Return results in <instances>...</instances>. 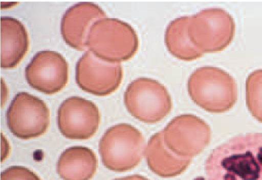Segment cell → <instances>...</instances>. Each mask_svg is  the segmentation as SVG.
<instances>
[{"label":"cell","instance_id":"20","mask_svg":"<svg viewBox=\"0 0 262 180\" xmlns=\"http://www.w3.org/2000/svg\"><path fill=\"white\" fill-rule=\"evenodd\" d=\"M8 88L7 85L3 80V78H1V106L2 107L3 104L6 102L8 97Z\"/></svg>","mask_w":262,"mask_h":180},{"label":"cell","instance_id":"14","mask_svg":"<svg viewBox=\"0 0 262 180\" xmlns=\"http://www.w3.org/2000/svg\"><path fill=\"white\" fill-rule=\"evenodd\" d=\"M29 46L28 34L24 24L10 16L1 18V65L10 69L24 58Z\"/></svg>","mask_w":262,"mask_h":180},{"label":"cell","instance_id":"6","mask_svg":"<svg viewBox=\"0 0 262 180\" xmlns=\"http://www.w3.org/2000/svg\"><path fill=\"white\" fill-rule=\"evenodd\" d=\"M235 31L234 18L224 9L205 8L190 16L188 26L190 38L204 53L226 48L232 41Z\"/></svg>","mask_w":262,"mask_h":180},{"label":"cell","instance_id":"17","mask_svg":"<svg viewBox=\"0 0 262 180\" xmlns=\"http://www.w3.org/2000/svg\"><path fill=\"white\" fill-rule=\"evenodd\" d=\"M245 85L247 108L251 115L262 123V69L251 72Z\"/></svg>","mask_w":262,"mask_h":180},{"label":"cell","instance_id":"2","mask_svg":"<svg viewBox=\"0 0 262 180\" xmlns=\"http://www.w3.org/2000/svg\"><path fill=\"white\" fill-rule=\"evenodd\" d=\"M187 89L192 101L210 112L228 111L237 100V86L234 78L214 66L205 65L194 70L188 78Z\"/></svg>","mask_w":262,"mask_h":180},{"label":"cell","instance_id":"15","mask_svg":"<svg viewBox=\"0 0 262 180\" xmlns=\"http://www.w3.org/2000/svg\"><path fill=\"white\" fill-rule=\"evenodd\" d=\"M98 166L96 155L90 148L76 146L66 149L57 163V172L63 180H90Z\"/></svg>","mask_w":262,"mask_h":180},{"label":"cell","instance_id":"21","mask_svg":"<svg viewBox=\"0 0 262 180\" xmlns=\"http://www.w3.org/2000/svg\"><path fill=\"white\" fill-rule=\"evenodd\" d=\"M113 180H149L147 178L141 175L134 174L123 177L117 178Z\"/></svg>","mask_w":262,"mask_h":180},{"label":"cell","instance_id":"4","mask_svg":"<svg viewBox=\"0 0 262 180\" xmlns=\"http://www.w3.org/2000/svg\"><path fill=\"white\" fill-rule=\"evenodd\" d=\"M99 151L106 168L114 172H125L140 163L145 151V142L135 127L120 123L105 132L99 142Z\"/></svg>","mask_w":262,"mask_h":180},{"label":"cell","instance_id":"9","mask_svg":"<svg viewBox=\"0 0 262 180\" xmlns=\"http://www.w3.org/2000/svg\"><path fill=\"white\" fill-rule=\"evenodd\" d=\"M75 77L76 83L84 91L104 96L119 87L123 70L120 63L104 60L88 50L77 61Z\"/></svg>","mask_w":262,"mask_h":180},{"label":"cell","instance_id":"3","mask_svg":"<svg viewBox=\"0 0 262 180\" xmlns=\"http://www.w3.org/2000/svg\"><path fill=\"white\" fill-rule=\"evenodd\" d=\"M139 46L136 31L127 22L114 17L96 21L89 32L86 47L99 58L119 62L134 55Z\"/></svg>","mask_w":262,"mask_h":180},{"label":"cell","instance_id":"10","mask_svg":"<svg viewBox=\"0 0 262 180\" xmlns=\"http://www.w3.org/2000/svg\"><path fill=\"white\" fill-rule=\"evenodd\" d=\"M100 114L92 101L73 96L64 100L57 111V122L60 133L71 140H85L98 129Z\"/></svg>","mask_w":262,"mask_h":180},{"label":"cell","instance_id":"12","mask_svg":"<svg viewBox=\"0 0 262 180\" xmlns=\"http://www.w3.org/2000/svg\"><path fill=\"white\" fill-rule=\"evenodd\" d=\"M106 17L104 11L98 5L81 2L67 9L62 16L61 34L65 42L79 51L87 48L88 36L93 25Z\"/></svg>","mask_w":262,"mask_h":180},{"label":"cell","instance_id":"8","mask_svg":"<svg viewBox=\"0 0 262 180\" xmlns=\"http://www.w3.org/2000/svg\"><path fill=\"white\" fill-rule=\"evenodd\" d=\"M166 146L176 154L191 158L201 153L211 137L209 125L200 117L189 114L172 119L162 130Z\"/></svg>","mask_w":262,"mask_h":180},{"label":"cell","instance_id":"13","mask_svg":"<svg viewBox=\"0 0 262 180\" xmlns=\"http://www.w3.org/2000/svg\"><path fill=\"white\" fill-rule=\"evenodd\" d=\"M145 152L150 170L163 178L173 177L181 174L192 161V159L180 156L166 146L163 131L157 132L150 137Z\"/></svg>","mask_w":262,"mask_h":180},{"label":"cell","instance_id":"7","mask_svg":"<svg viewBox=\"0 0 262 180\" xmlns=\"http://www.w3.org/2000/svg\"><path fill=\"white\" fill-rule=\"evenodd\" d=\"M8 127L21 140L35 138L44 134L50 123L49 109L40 98L27 92L17 93L6 113Z\"/></svg>","mask_w":262,"mask_h":180},{"label":"cell","instance_id":"18","mask_svg":"<svg viewBox=\"0 0 262 180\" xmlns=\"http://www.w3.org/2000/svg\"><path fill=\"white\" fill-rule=\"evenodd\" d=\"M1 180H41V179L35 173L25 167L13 166L2 172Z\"/></svg>","mask_w":262,"mask_h":180},{"label":"cell","instance_id":"19","mask_svg":"<svg viewBox=\"0 0 262 180\" xmlns=\"http://www.w3.org/2000/svg\"><path fill=\"white\" fill-rule=\"evenodd\" d=\"M10 145L6 138L1 133V162L5 161L10 152Z\"/></svg>","mask_w":262,"mask_h":180},{"label":"cell","instance_id":"22","mask_svg":"<svg viewBox=\"0 0 262 180\" xmlns=\"http://www.w3.org/2000/svg\"><path fill=\"white\" fill-rule=\"evenodd\" d=\"M1 6H3L4 7L2 8H9L11 7H13V6L15 5L17 3L16 2H1Z\"/></svg>","mask_w":262,"mask_h":180},{"label":"cell","instance_id":"11","mask_svg":"<svg viewBox=\"0 0 262 180\" xmlns=\"http://www.w3.org/2000/svg\"><path fill=\"white\" fill-rule=\"evenodd\" d=\"M29 85L42 93L52 95L62 89L68 81L69 66L64 57L52 50L37 52L25 69Z\"/></svg>","mask_w":262,"mask_h":180},{"label":"cell","instance_id":"5","mask_svg":"<svg viewBox=\"0 0 262 180\" xmlns=\"http://www.w3.org/2000/svg\"><path fill=\"white\" fill-rule=\"evenodd\" d=\"M124 103L129 114L143 123H157L170 112L172 103L166 87L159 81L140 77L131 81L124 94Z\"/></svg>","mask_w":262,"mask_h":180},{"label":"cell","instance_id":"16","mask_svg":"<svg viewBox=\"0 0 262 180\" xmlns=\"http://www.w3.org/2000/svg\"><path fill=\"white\" fill-rule=\"evenodd\" d=\"M190 16L183 15L171 20L167 25L164 34L166 46L175 57L184 60H191L204 54L191 40L188 33Z\"/></svg>","mask_w":262,"mask_h":180},{"label":"cell","instance_id":"1","mask_svg":"<svg viewBox=\"0 0 262 180\" xmlns=\"http://www.w3.org/2000/svg\"><path fill=\"white\" fill-rule=\"evenodd\" d=\"M205 171L207 180H262V132L238 134L215 147Z\"/></svg>","mask_w":262,"mask_h":180}]
</instances>
